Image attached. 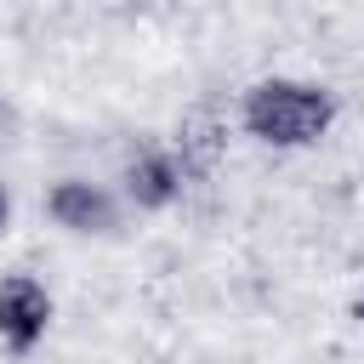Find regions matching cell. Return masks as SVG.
Wrapping results in <instances>:
<instances>
[{"label":"cell","mask_w":364,"mask_h":364,"mask_svg":"<svg viewBox=\"0 0 364 364\" xmlns=\"http://www.w3.org/2000/svg\"><path fill=\"white\" fill-rule=\"evenodd\" d=\"M330 119H336V102H330L318 85L262 80V85H250V97H245V125H250V136L279 142V148H301V142H313Z\"/></svg>","instance_id":"1"},{"label":"cell","mask_w":364,"mask_h":364,"mask_svg":"<svg viewBox=\"0 0 364 364\" xmlns=\"http://www.w3.org/2000/svg\"><path fill=\"white\" fill-rule=\"evenodd\" d=\"M46 318H51V301H46V290L34 279H6L0 284V336L17 353H28L46 336Z\"/></svg>","instance_id":"2"},{"label":"cell","mask_w":364,"mask_h":364,"mask_svg":"<svg viewBox=\"0 0 364 364\" xmlns=\"http://www.w3.org/2000/svg\"><path fill=\"white\" fill-rule=\"evenodd\" d=\"M51 216H57L63 228L91 233V228H108V222H114V205H108L91 182H57V188H51Z\"/></svg>","instance_id":"3"},{"label":"cell","mask_w":364,"mask_h":364,"mask_svg":"<svg viewBox=\"0 0 364 364\" xmlns=\"http://www.w3.org/2000/svg\"><path fill=\"white\" fill-rule=\"evenodd\" d=\"M131 193H136L142 205H165V199L176 193V171H171V159H159V154L136 159V165H131Z\"/></svg>","instance_id":"4"},{"label":"cell","mask_w":364,"mask_h":364,"mask_svg":"<svg viewBox=\"0 0 364 364\" xmlns=\"http://www.w3.org/2000/svg\"><path fill=\"white\" fill-rule=\"evenodd\" d=\"M0 228H6V193H0Z\"/></svg>","instance_id":"5"}]
</instances>
